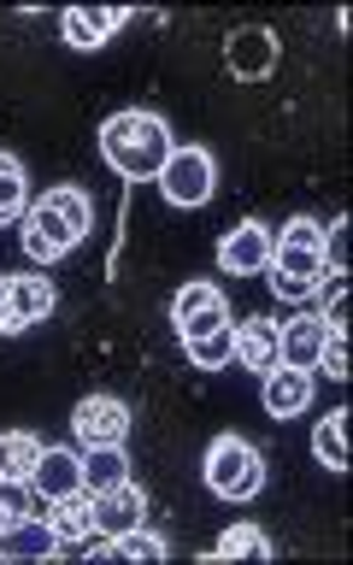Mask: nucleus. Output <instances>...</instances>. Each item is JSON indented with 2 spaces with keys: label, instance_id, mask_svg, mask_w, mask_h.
Wrapping results in <instances>:
<instances>
[{
  "label": "nucleus",
  "instance_id": "obj_1",
  "mask_svg": "<svg viewBox=\"0 0 353 565\" xmlns=\"http://www.w3.org/2000/svg\"><path fill=\"white\" fill-rule=\"evenodd\" d=\"M171 148H176L171 124L159 113H141V106L113 113L100 124V159L124 177V183H153L159 166L171 159Z\"/></svg>",
  "mask_w": 353,
  "mask_h": 565
},
{
  "label": "nucleus",
  "instance_id": "obj_2",
  "mask_svg": "<svg viewBox=\"0 0 353 565\" xmlns=\"http://www.w3.org/2000/svg\"><path fill=\"white\" fill-rule=\"evenodd\" d=\"M201 471H206V489L218 494V501H254L265 489V459H259L254 441H242V436H212Z\"/></svg>",
  "mask_w": 353,
  "mask_h": 565
},
{
  "label": "nucleus",
  "instance_id": "obj_3",
  "mask_svg": "<svg viewBox=\"0 0 353 565\" xmlns=\"http://www.w3.org/2000/svg\"><path fill=\"white\" fill-rule=\"evenodd\" d=\"M153 183H159V194H165L171 206H206L212 189H218V159H212L201 141H176Z\"/></svg>",
  "mask_w": 353,
  "mask_h": 565
},
{
  "label": "nucleus",
  "instance_id": "obj_4",
  "mask_svg": "<svg viewBox=\"0 0 353 565\" xmlns=\"http://www.w3.org/2000/svg\"><path fill=\"white\" fill-rule=\"evenodd\" d=\"M277 277H330L324 271V224L318 218H289L282 230H271V265Z\"/></svg>",
  "mask_w": 353,
  "mask_h": 565
},
{
  "label": "nucleus",
  "instance_id": "obj_5",
  "mask_svg": "<svg viewBox=\"0 0 353 565\" xmlns=\"http://www.w3.org/2000/svg\"><path fill=\"white\" fill-rule=\"evenodd\" d=\"M130 406L118 395H83L71 406V436H77V448H124L130 441Z\"/></svg>",
  "mask_w": 353,
  "mask_h": 565
},
{
  "label": "nucleus",
  "instance_id": "obj_6",
  "mask_svg": "<svg viewBox=\"0 0 353 565\" xmlns=\"http://www.w3.org/2000/svg\"><path fill=\"white\" fill-rule=\"evenodd\" d=\"M53 307H60V289L47 277H0V335H24Z\"/></svg>",
  "mask_w": 353,
  "mask_h": 565
},
{
  "label": "nucleus",
  "instance_id": "obj_7",
  "mask_svg": "<svg viewBox=\"0 0 353 565\" xmlns=\"http://www.w3.org/2000/svg\"><path fill=\"white\" fill-rule=\"evenodd\" d=\"M171 324L183 342L194 335H212V330H229V300L218 282H183V289L171 295Z\"/></svg>",
  "mask_w": 353,
  "mask_h": 565
},
{
  "label": "nucleus",
  "instance_id": "obj_8",
  "mask_svg": "<svg viewBox=\"0 0 353 565\" xmlns=\"http://www.w3.org/2000/svg\"><path fill=\"white\" fill-rule=\"evenodd\" d=\"M77 236H71V224L60 218V212L47 206V194L35 206H24V254L35 259V265H60L65 254H77Z\"/></svg>",
  "mask_w": 353,
  "mask_h": 565
},
{
  "label": "nucleus",
  "instance_id": "obj_9",
  "mask_svg": "<svg viewBox=\"0 0 353 565\" xmlns=\"http://www.w3.org/2000/svg\"><path fill=\"white\" fill-rule=\"evenodd\" d=\"M277 35L265 30V24H242V30H229V42H224V65H229V77H242V83H259V77H271L277 71Z\"/></svg>",
  "mask_w": 353,
  "mask_h": 565
},
{
  "label": "nucleus",
  "instance_id": "obj_10",
  "mask_svg": "<svg viewBox=\"0 0 353 565\" xmlns=\"http://www.w3.org/2000/svg\"><path fill=\"white\" fill-rule=\"evenodd\" d=\"M218 265H224L229 277H254V271H265V265H271V224L242 218L236 230H224Z\"/></svg>",
  "mask_w": 353,
  "mask_h": 565
},
{
  "label": "nucleus",
  "instance_id": "obj_11",
  "mask_svg": "<svg viewBox=\"0 0 353 565\" xmlns=\"http://www.w3.org/2000/svg\"><path fill=\"white\" fill-rule=\"evenodd\" d=\"M130 18H136L130 7H71V12L60 18V35H65V47L95 53V47L113 42V30H124Z\"/></svg>",
  "mask_w": 353,
  "mask_h": 565
},
{
  "label": "nucleus",
  "instance_id": "obj_12",
  "mask_svg": "<svg viewBox=\"0 0 353 565\" xmlns=\"http://www.w3.org/2000/svg\"><path fill=\"white\" fill-rule=\"evenodd\" d=\"M330 342V324L318 312H300L289 324H277V365L289 371H318V353Z\"/></svg>",
  "mask_w": 353,
  "mask_h": 565
},
{
  "label": "nucleus",
  "instance_id": "obj_13",
  "mask_svg": "<svg viewBox=\"0 0 353 565\" xmlns=\"http://www.w3.org/2000/svg\"><path fill=\"white\" fill-rule=\"evenodd\" d=\"M148 519V489L136 483V477H124L118 489L95 494V536H118V530H136Z\"/></svg>",
  "mask_w": 353,
  "mask_h": 565
},
{
  "label": "nucleus",
  "instance_id": "obj_14",
  "mask_svg": "<svg viewBox=\"0 0 353 565\" xmlns=\"http://www.w3.org/2000/svg\"><path fill=\"white\" fill-rule=\"evenodd\" d=\"M30 489L42 494V501H60V494H77L83 489V454L77 448H42L30 471Z\"/></svg>",
  "mask_w": 353,
  "mask_h": 565
},
{
  "label": "nucleus",
  "instance_id": "obj_15",
  "mask_svg": "<svg viewBox=\"0 0 353 565\" xmlns=\"http://www.w3.org/2000/svg\"><path fill=\"white\" fill-rule=\"evenodd\" d=\"M265 413L271 418H295L312 406V371H289V365H271L265 371V388H259Z\"/></svg>",
  "mask_w": 353,
  "mask_h": 565
},
{
  "label": "nucleus",
  "instance_id": "obj_16",
  "mask_svg": "<svg viewBox=\"0 0 353 565\" xmlns=\"http://www.w3.org/2000/svg\"><path fill=\"white\" fill-rule=\"evenodd\" d=\"M47 524H53V536H60V547H83L95 536V494L77 489V494L47 501Z\"/></svg>",
  "mask_w": 353,
  "mask_h": 565
},
{
  "label": "nucleus",
  "instance_id": "obj_17",
  "mask_svg": "<svg viewBox=\"0 0 353 565\" xmlns=\"http://www.w3.org/2000/svg\"><path fill=\"white\" fill-rule=\"evenodd\" d=\"M53 554H65V547L53 536V524L35 519V512L0 530V559H53Z\"/></svg>",
  "mask_w": 353,
  "mask_h": 565
},
{
  "label": "nucleus",
  "instance_id": "obj_18",
  "mask_svg": "<svg viewBox=\"0 0 353 565\" xmlns=\"http://www.w3.org/2000/svg\"><path fill=\"white\" fill-rule=\"evenodd\" d=\"M95 559H171V542L153 536V530H118V536H88L83 542Z\"/></svg>",
  "mask_w": 353,
  "mask_h": 565
},
{
  "label": "nucleus",
  "instance_id": "obj_19",
  "mask_svg": "<svg viewBox=\"0 0 353 565\" xmlns=\"http://www.w3.org/2000/svg\"><path fill=\"white\" fill-rule=\"evenodd\" d=\"M236 360L247 371H271L277 365V318H247V324H236Z\"/></svg>",
  "mask_w": 353,
  "mask_h": 565
},
{
  "label": "nucleus",
  "instance_id": "obj_20",
  "mask_svg": "<svg viewBox=\"0 0 353 565\" xmlns=\"http://www.w3.org/2000/svg\"><path fill=\"white\" fill-rule=\"evenodd\" d=\"M130 477V454L124 448H83V489L88 494H106Z\"/></svg>",
  "mask_w": 353,
  "mask_h": 565
},
{
  "label": "nucleus",
  "instance_id": "obj_21",
  "mask_svg": "<svg viewBox=\"0 0 353 565\" xmlns=\"http://www.w3.org/2000/svg\"><path fill=\"white\" fill-rule=\"evenodd\" d=\"M206 559H271V536L259 524H229L218 542H212Z\"/></svg>",
  "mask_w": 353,
  "mask_h": 565
},
{
  "label": "nucleus",
  "instance_id": "obj_22",
  "mask_svg": "<svg viewBox=\"0 0 353 565\" xmlns=\"http://www.w3.org/2000/svg\"><path fill=\"white\" fill-rule=\"evenodd\" d=\"M24 201H30V183H24V159L0 148V224L24 218Z\"/></svg>",
  "mask_w": 353,
  "mask_h": 565
},
{
  "label": "nucleus",
  "instance_id": "obj_23",
  "mask_svg": "<svg viewBox=\"0 0 353 565\" xmlns=\"http://www.w3.org/2000/svg\"><path fill=\"white\" fill-rule=\"evenodd\" d=\"M312 454L324 459L330 471H347V413L335 406L324 424H312Z\"/></svg>",
  "mask_w": 353,
  "mask_h": 565
},
{
  "label": "nucleus",
  "instance_id": "obj_24",
  "mask_svg": "<svg viewBox=\"0 0 353 565\" xmlns=\"http://www.w3.org/2000/svg\"><path fill=\"white\" fill-rule=\"evenodd\" d=\"M47 206L60 212V218L71 224V236L88 242V230H95V206H88V194L77 183H60V189H47Z\"/></svg>",
  "mask_w": 353,
  "mask_h": 565
},
{
  "label": "nucleus",
  "instance_id": "obj_25",
  "mask_svg": "<svg viewBox=\"0 0 353 565\" xmlns=\"http://www.w3.org/2000/svg\"><path fill=\"white\" fill-rule=\"evenodd\" d=\"M35 459H42V441H35L30 430H7V436H0V477H24V483H30Z\"/></svg>",
  "mask_w": 353,
  "mask_h": 565
},
{
  "label": "nucleus",
  "instance_id": "obj_26",
  "mask_svg": "<svg viewBox=\"0 0 353 565\" xmlns=\"http://www.w3.org/2000/svg\"><path fill=\"white\" fill-rule=\"evenodd\" d=\"M189 348V365H201V371H224L229 360H236V324L229 330H212V335H194Z\"/></svg>",
  "mask_w": 353,
  "mask_h": 565
},
{
  "label": "nucleus",
  "instance_id": "obj_27",
  "mask_svg": "<svg viewBox=\"0 0 353 565\" xmlns=\"http://www.w3.org/2000/svg\"><path fill=\"white\" fill-rule=\"evenodd\" d=\"M30 512H35V489L24 483V477H0V530L30 519Z\"/></svg>",
  "mask_w": 353,
  "mask_h": 565
},
{
  "label": "nucleus",
  "instance_id": "obj_28",
  "mask_svg": "<svg viewBox=\"0 0 353 565\" xmlns=\"http://www.w3.org/2000/svg\"><path fill=\"white\" fill-rule=\"evenodd\" d=\"M318 289H324V277H277V271H271V295H277V300H295V307H307Z\"/></svg>",
  "mask_w": 353,
  "mask_h": 565
},
{
  "label": "nucleus",
  "instance_id": "obj_29",
  "mask_svg": "<svg viewBox=\"0 0 353 565\" xmlns=\"http://www.w3.org/2000/svg\"><path fill=\"white\" fill-rule=\"evenodd\" d=\"M318 371H330V383L347 377V330H330L324 353H318Z\"/></svg>",
  "mask_w": 353,
  "mask_h": 565
},
{
  "label": "nucleus",
  "instance_id": "obj_30",
  "mask_svg": "<svg viewBox=\"0 0 353 565\" xmlns=\"http://www.w3.org/2000/svg\"><path fill=\"white\" fill-rule=\"evenodd\" d=\"M342 259H347V218H335V224L324 230V271L342 277Z\"/></svg>",
  "mask_w": 353,
  "mask_h": 565
}]
</instances>
